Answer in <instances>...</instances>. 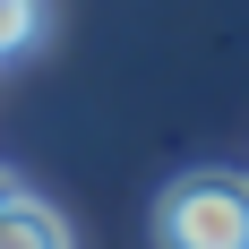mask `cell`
<instances>
[{
  "label": "cell",
  "mask_w": 249,
  "mask_h": 249,
  "mask_svg": "<svg viewBox=\"0 0 249 249\" xmlns=\"http://www.w3.org/2000/svg\"><path fill=\"white\" fill-rule=\"evenodd\" d=\"M163 249H249V172H180L155 198Z\"/></svg>",
  "instance_id": "obj_1"
},
{
  "label": "cell",
  "mask_w": 249,
  "mask_h": 249,
  "mask_svg": "<svg viewBox=\"0 0 249 249\" xmlns=\"http://www.w3.org/2000/svg\"><path fill=\"white\" fill-rule=\"evenodd\" d=\"M0 249H69V224H60V215H52L43 198H9L0 206Z\"/></svg>",
  "instance_id": "obj_2"
},
{
  "label": "cell",
  "mask_w": 249,
  "mask_h": 249,
  "mask_svg": "<svg viewBox=\"0 0 249 249\" xmlns=\"http://www.w3.org/2000/svg\"><path fill=\"white\" fill-rule=\"evenodd\" d=\"M43 35V0H0V60Z\"/></svg>",
  "instance_id": "obj_3"
},
{
  "label": "cell",
  "mask_w": 249,
  "mask_h": 249,
  "mask_svg": "<svg viewBox=\"0 0 249 249\" xmlns=\"http://www.w3.org/2000/svg\"><path fill=\"white\" fill-rule=\"evenodd\" d=\"M9 198H18V180H9V172H0V206H9Z\"/></svg>",
  "instance_id": "obj_4"
}]
</instances>
